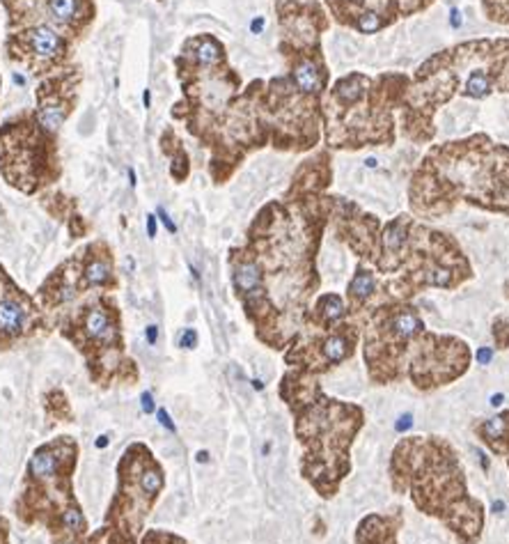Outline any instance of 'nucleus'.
<instances>
[{
  "label": "nucleus",
  "instance_id": "obj_23",
  "mask_svg": "<svg viewBox=\"0 0 509 544\" xmlns=\"http://www.w3.org/2000/svg\"><path fill=\"white\" fill-rule=\"evenodd\" d=\"M156 418H159V423H161L168 432H177V427H174V423H172V418H170V413L165 411V409H156Z\"/></svg>",
  "mask_w": 509,
  "mask_h": 544
},
{
  "label": "nucleus",
  "instance_id": "obj_28",
  "mask_svg": "<svg viewBox=\"0 0 509 544\" xmlns=\"http://www.w3.org/2000/svg\"><path fill=\"white\" fill-rule=\"evenodd\" d=\"M145 338H147V343H150V345H156V340H159V326H154V324L147 326Z\"/></svg>",
  "mask_w": 509,
  "mask_h": 544
},
{
  "label": "nucleus",
  "instance_id": "obj_40",
  "mask_svg": "<svg viewBox=\"0 0 509 544\" xmlns=\"http://www.w3.org/2000/svg\"><path fill=\"white\" fill-rule=\"evenodd\" d=\"M367 166L369 168H376V159H367Z\"/></svg>",
  "mask_w": 509,
  "mask_h": 544
},
{
  "label": "nucleus",
  "instance_id": "obj_6",
  "mask_svg": "<svg viewBox=\"0 0 509 544\" xmlns=\"http://www.w3.org/2000/svg\"><path fill=\"white\" fill-rule=\"evenodd\" d=\"M87 0H46V14L57 26H74L85 16Z\"/></svg>",
  "mask_w": 509,
  "mask_h": 544
},
{
  "label": "nucleus",
  "instance_id": "obj_29",
  "mask_svg": "<svg viewBox=\"0 0 509 544\" xmlns=\"http://www.w3.org/2000/svg\"><path fill=\"white\" fill-rule=\"evenodd\" d=\"M147 235H150V239L156 237V216H154V213L147 216Z\"/></svg>",
  "mask_w": 509,
  "mask_h": 544
},
{
  "label": "nucleus",
  "instance_id": "obj_31",
  "mask_svg": "<svg viewBox=\"0 0 509 544\" xmlns=\"http://www.w3.org/2000/svg\"><path fill=\"white\" fill-rule=\"evenodd\" d=\"M195 460H198L200 464H207L209 462V453L207 450H200L198 455H195Z\"/></svg>",
  "mask_w": 509,
  "mask_h": 544
},
{
  "label": "nucleus",
  "instance_id": "obj_32",
  "mask_svg": "<svg viewBox=\"0 0 509 544\" xmlns=\"http://www.w3.org/2000/svg\"><path fill=\"white\" fill-rule=\"evenodd\" d=\"M452 26L454 28L462 26V14H459V9H452Z\"/></svg>",
  "mask_w": 509,
  "mask_h": 544
},
{
  "label": "nucleus",
  "instance_id": "obj_36",
  "mask_svg": "<svg viewBox=\"0 0 509 544\" xmlns=\"http://www.w3.org/2000/svg\"><path fill=\"white\" fill-rule=\"evenodd\" d=\"M500 402H503V395H500V393H498V395H493V397H491V404H493V406H498V404H500Z\"/></svg>",
  "mask_w": 509,
  "mask_h": 544
},
{
  "label": "nucleus",
  "instance_id": "obj_35",
  "mask_svg": "<svg viewBox=\"0 0 509 544\" xmlns=\"http://www.w3.org/2000/svg\"><path fill=\"white\" fill-rule=\"evenodd\" d=\"M250 384H252V388H254V391H264V384L259 382V379H252Z\"/></svg>",
  "mask_w": 509,
  "mask_h": 544
},
{
  "label": "nucleus",
  "instance_id": "obj_41",
  "mask_svg": "<svg viewBox=\"0 0 509 544\" xmlns=\"http://www.w3.org/2000/svg\"><path fill=\"white\" fill-rule=\"evenodd\" d=\"M57 544H76V542H72V540H65V542H57Z\"/></svg>",
  "mask_w": 509,
  "mask_h": 544
},
{
  "label": "nucleus",
  "instance_id": "obj_18",
  "mask_svg": "<svg viewBox=\"0 0 509 544\" xmlns=\"http://www.w3.org/2000/svg\"><path fill=\"white\" fill-rule=\"evenodd\" d=\"M507 425H509V416H496V418L486 421L479 432H482V436L488 441H500L507 434Z\"/></svg>",
  "mask_w": 509,
  "mask_h": 544
},
{
  "label": "nucleus",
  "instance_id": "obj_24",
  "mask_svg": "<svg viewBox=\"0 0 509 544\" xmlns=\"http://www.w3.org/2000/svg\"><path fill=\"white\" fill-rule=\"evenodd\" d=\"M410 427H413V416H410V413L399 416V421L395 423V430L397 432H408Z\"/></svg>",
  "mask_w": 509,
  "mask_h": 544
},
{
  "label": "nucleus",
  "instance_id": "obj_19",
  "mask_svg": "<svg viewBox=\"0 0 509 544\" xmlns=\"http://www.w3.org/2000/svg\"><path fill=\"white\" fill-rule=\"evenodd\" d=\"M140 487L147 496H156L163 489V473L159 469H145L140 473Z\"/></svg>",
  "mask_w": 509,
  "mask_h": 544
},
{
  "label": "nucleus",
  "instance_id": "obj_26",
  "mask_svg": "<svg viewBox=\"0 0 509 544\" xmlns=\"http://www.w3.org/2000/svg\"><path fill=\"white\" fill-rule=\"evenodd\" d=\"M140 406H142L145 413H154V411H156V404H154L152 393H142V395H140Z\"/></svg>",
  "mask_w": 509,
  "mask_h": 544
},
{
  "label": "nucleus",
  "instance_id": "obj_4",
  "mask_svg": "<svg viewBox=\"0 0 509 544\" xmlns=\"http://www.w3.org/2000/svg\"><path fill=\"white\" fill-rule=\"evenodd\" d=\"M30 310L16 296L0 299V333L3 335H18L28 328Z\"/></svg>",
  "mask_w": 509,
  "mask_h": 544
},
{
  "label": "nucleus",
  "instance_id": "obj_21",
  "mask_svg": "<svg viewBox=\"0 0 509 544\" xmlns=\"http://www.w3.org/2000/svg\"><path fill=\"white\" fill-rule=\"evenodd\" d=\"M356 28L360 33H376V30H381L384 28V18H381L379 14H374V12H363L360 14V18L356 21Z\"/></svg>",
  "mask_w": 509,
  "mask_h": 544
},
{
  "label": "nucleus",
  "instance_id": "obj_7",
  "mask_svg": "<svg viewBox=\"0 0 509 544\" xmlns=\"http://www.w3.org/2000/svg\"><path fill=\"white\" fill-rule=\"evenodd\" d=\"M293 81H296L298 90L306 92V94H315L324 87L326 76L319 72L317 62H312L310 57H301L293 67Z\"/></svg>",
  "mask_w": 509,
  "mask_h": 544
},
{
  "label": "nucleus",
  "instance_id": "obj_14",
  "mask_svg": "<svg viewBox=\"0 0 509 544\" xmlns=\"http://www.w3.org/2000/svg\"><path fill=\"white\" fill-rule=\"evenodd\" d=\"M319 315L326 324L337 322V319L345 317V301H342L337 294H326L319 299Z\"/></svg>",
  "mask_w": 509,
  "mask_h": 544
},
{
  "label": "nucleus",
  "instance_id": "obj_15",
  "mask_svg": "<svg viewBox=\"0 0 509 544\" xmlns=\"http://www.w3.org/2000/svg\"><path fill=\"white\" fill-rule=\"evenodd\" d=\"M349 340L345 335H330L324 340V345H321V352H324V358L328 363H340L342 358H347L349 354Z\"/></svg>",
  "mask_w": 509,
  "mask_h": 544
},
{
  "label": "nucleus",
  "instance_id": "obj_39",
  "mask_svg": "<svg viewBox=\"0 0 509 544\" xmlns=\"http://www.w3.org/2000/svg\"><path fill=\"white\" fill-rule=\"evenodd\" d=\"M129 179H131V187H135V172L129 170Z\"/></svg>",
  "mask_w": 509,
  "mask_h": 544
},
{
  "label": "nucleus",
  "instance_id": "obj_12",
  "mask_svg": "<svg viewBox=\"0 0 509 544\" xmlns=\"http://www.w3.org/2000/svg\"><path fill=\"white\" fill-rule=\"evenodd\" d=\"M423 328H425L423 319H420L415 313H399V315L393 317V322H390V331L401 340H408V338L418 335Z\"/></svg>",
  "mask_w": 509,
  "mask_h": 544
},
{
  "label": "nucleus",
  "instance_id": "obj_9",
  "mask_svg": "<svg viewBox=\"0 0 509 544\" xmlns=\"http://www.w3.org/2000/svg\"><path fill=\"white\" fill-rule=\"evenodd\" d=\"M365 85H367L365 76H358V74L345 76V79L335 83L332 96L340 101V106H354L358 99H363L365 96Z\"/></svg>",
  "mask_w": 509,
  "mask_h": 544
},
{
  "label": "nucleus",
  "instance_id": "obj_27",
  "mask_svg": "<svg viewBox=\"0 0 509 544\" xmlns=\"http://www.w3.org/2000/svg\"><path fill=\"white\" fill-rule=\"evenodd\" d=\"M491 358H493V352L488 347H482L477 352V361H479V365H486V363H491Z\"/></svg>",
  "mask_w": 509,
  "mask_h": 544
},
{
  "label": "nucleus",
  "instance_id": "obj_20",
  "mask_svg": "<svg viewBox=\"0 0 509 544\" xmlns=\"http://www.w3.org/2000/svg\"><path fill=\"white\" fill-rule=\"evenodd\" d=\"M62 528L69 533H83L85 531V517L78 508H67L62 512Z\"/></svg>",
  "mask_w": 509,
  "mask_h": 544
},
{
  "label": "nucleus",
  "instance_id": "obj_30",
  "mask_svg": "<svg viewBox=\"0 0 509 544\" xmlns=\"http://www.w3.org/2000/svg\"><path fill=\"white\" fill-rule=\"evenodd\" d=\"M262 28H264V18L259 16V18H254V21L250 23V30L257 35V33H262Z\"/></svg>",
  "mask_w": 509,
  "mask_h": 544
},
{
  "label": "nucleus",
  "instance_id": "obj_25",
  "mask_svg": "<svg viewBox=\"0 0 509 544\" xmlns=\"http://www.w3.org/2000/svg\"><path fill=\"white\" fill-rule=\"evenodd\" d=\"M156 213H159L161 223H163L165 228H168V232H170V235H174V232H177V226H174V223H172V218L168 216V211H165L163 207H159V209H156Z\"/></svg>",
  "mask_w": 509,
  "mask_h": 544
},
{
  "label": "nucleus",
  "instance_id": "obj_1",
  "mask_svg": "<svg viewBox=\"0 0 509 544\" xmlns=\"http://www.w3.org/2000/svg\"><path fill=\"white\" fill-rule=\"evenodd\" d=\"M21 46L33 62H53L65 53V37L51 26H35L21 35Z\"/></svg>",
  "mask_w": 509,
  "mask_h": 544
},
{
  "label": "nucleus",
  "instance_id": "obj_2",
  "mask_svg": "<svg viewBox=\"0 0 509 544\" xmlns=\"http://www.w3.org/2000/svg\"><path fill=\"white\" fill-rule=\"evenodd\" d=\"M83 333L92 340V343L111 345L117 338V326L115 319L108 313V308L104 306H92L85 310L83 315Z\"/></svg>",
  "mask_w": 509,
  "mask_h": 544
},
{
  "label": "nucleus",
  "instance_id": "obj_13",
  "mask_svg": "<svg viewBox=\"0 0 509 544\" xmlns=\"http://www.w3.org/2000/svg\"><path fill=\"white\" fill-rule=\"evenodd\" d=\"M374 289H376L374 276H371L369 271H358L356 278L351 280V285H349V296L360 304V301H365L374 294Z\"/></svg>",
  "mask_w": 509,
  "mask_h": 544
},
{
  "label": "nucleus",
  "instance_id": "obj_8",
  "mask_svg": "<svg viewBox=\"0 0 509 544\" xmlns=\"http://www.w3.org/2000/svg\"><path fill=\"white\" fill-rule=\"evenodd\" d=\"M57 469H60V457H57V450L51 448V445L39 448L30 457V464H28V471L37 480H51Z\"/></svg>",
  "mask_w": 509,
  "mask_h": 544
},
{
  "label": "nucleus",
  "instance_id": "obj_38",
  "mask_svg": "<svg viewBox=\"0 0 509 544\" xmlns=\"http://www.w3.org/2000/svg\"><path fill=\"white\" fill-rule=\"evenodd\" d=\"M503 508H505V503H503V501H496V503H493V512H500Z\"/></svg>",
  "mask_w": 509,
  "mask_h": 544
},
{
  "label": "nucleus",
  "instance_id": "obj_22",
  "mask_svg": "<svg viewBox=\"0 0 509 544\" xmlns=\"http://www.w3.org/2000/svg\"><path fill=\"white\" fill-rule=\"evenodd\" d=\"M195 345H198V333H195V328H184V333L179 338V347L193 349Z\"/></svg>",
  "mask_w": 509,
  "mask_h": 544
},
{
  "label": "nucleus",
  "instance_id": "obj_10",
  "mask_svg": "<svg viewBox=\"0 0 509 544\" xmlns=\"http://www.w3.org/2000/svg\"><path fill=\"white\" fill-rule=\"evenodd\" d=\"M193 46V57L200 67H213L223 60V46L218 44V40L213 37H198L195 42H191Z\"/></svg>",
  "mask_w": 509,
  "mask_h": 544
},
{
  "label": "nucleus",
  "instance_id": "obj_34",
  "mask_svg": "<svg viewBox=\"0 0 509 544\" xmlns=\"http://www.w3.org/2000/svg\"><path fill=\"white\" fill-rule=\"evenodd\" d=\"M142 101H145V109H150V104H152V92H150V90H145Z\"/></svg>",
  "mask_w": 509,
  "mask_h": 544
},
{
  "label": "nucleus",
  "instance_id": "obj_37",
  "mask_svg": "<svg viewBox=\"0 0 509 544\" xmlns=\"http://www.w3.org/2000/svg\"><path fill=\"white\" fill-rule=\"evenodd\" d=\"M14 83H16V85H26V79H23L21 74H14Z\"/></svg>",
  "mask_w": 509,
  "mask_h": 544
},
{
  "label": "nucleus",
  "instance_id": "obj_3",
  "mask_svg": "<svg viewBox=\"0 0 509 544\" xmlns=\"http://www.w3.org/2000/svg\"><path fill=\"white\" fill-rule=\"evenodd\" d=\"M69 115V101L62 99L55 92H42L39 94V111H37V122L44 131L55 133L62 126V122Z\"/></svg>",
  "mask_w": 509,
  "mask_h": 544
},
{
  "label": "nucleus",
  "instance_id": "obj_16",
  "mask_svg": "<svg viewBox=\"0 0 509 544\" xmlns=\"http://www.w3.org/2000/svg\"><path fill=\"white\" fill-rule=\"evenodd\" d=\"M464 92L468 96H475V99H479V96H486L488 92H491V79H488V76L482 70H475L471 76H468Z\"/></svg>",
  "mask_w": 509,
  "mask_h": 544
},
{
  "label": "nucleus",
  "instance_id": "obj_5",
  "mask_svg": "<svg viewBox=\"0 0 509 544\" xmlns=\"http://www.w3.org/2000/svg\"><path fill=\"white\" fill-rule=\"evenodd\" d=\"M232 285L241 296L257 294L262 289V269L257 262L241 260L232 269Z\"/></svg>",
  "mask_w": 509,
  "mask_h": 544
},
{
  "label": "nucleus",
  "instance_id": "obj_11",
  "mask_svg": "<svg viewBox=\"0 0 509 544\" xmlns=\"http://www.w3.org/2000/svg\"><path fill=\"white\" fill-rule=\"evenodd\" d=\"M83 278H85V285L90 287L108 285L113 280V265L108 262V257H101V255L92 257L83 269Z\"/></svg>",
  "mask_w": 509,
  "mask_h": 544
},
{
  "label": "nucleus",
  "instance_id": "obj_17",
  "mask_svg": "<svg viewBox=\"0 0 509 544\" xmlns=\"http://www.w3.org/2000/svg\"><path fill=\"white\" fill-rule=\"evenodd\" d=\"M404 241H406V228H404V223L397 221V223H393V226L386 230L384 248H386V252H397L401 246H404Z\"/></svg>",
  "mask_w": 509,
  "mask_h": 544
},
{
  "label": "nucleus",
  "instance_id": "obj_33",
  "mask_svg": "<svg viewBox=\"0 0 509 544\" xmlns=\"http://www.w3.org/2000/svg\"><path fill=\"white\" fill-rule=\"evenodd\" d=\"M106 445H108V436H99V439H96V448H106Z\"/></svg>",
  "mask_w": 509,
  "mask_h": 544
}]
</instances>
